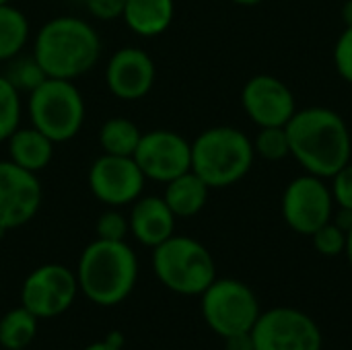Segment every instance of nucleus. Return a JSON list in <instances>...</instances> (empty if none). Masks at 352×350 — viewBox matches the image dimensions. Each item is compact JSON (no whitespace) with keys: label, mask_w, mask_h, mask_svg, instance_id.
I'll return each instance as SVG.
<instances>
[{"label":"nucleus","mask_w":352,"mask_h":350,"mask_svg":"<svg viewBox=\"0 0 352 350\" xmlns=\"http://www.w3.org/2000/svg\"><path fill=\"white\" fill-rule=\"evenodd\" d=\"M85 350H120L113 342H95L91 347H87Z\"/></svg>","instance_id":"473e14b6"},{"label":"nucleus","mask_w":352,"mask_h":350,"mask_svg":"<svg viewBox=\"0 0 352 350\" xmlns=\"http://www.w3.org/2000/svg\"><path fill=\"white\" fill-rule=\"evenodd\" d=\"M254 151L256 157H262L266 161H283L291 155L289 149V136L285 126H270L260 128L254 138Z\"/></svg>","instance_id":"393cba45"},{"label":"nucleus","mask_w":352,"mask_h":350,"mask_svg":"<svg viewBox=\"0 0 352 350\" xmlns=\"http://www.w3.org/2000/svg\"><path fill=\"white\" fill-rule=\"evenodd\" d=\"M138 278V260L126 241L95 239L78 260V289L97 305H116L124 301Z\"/></svg>","instance_id":"7ed1b4c3"},{"label":"nucleus","mask_w":352,"mask_h":350,"mask_svg":"<svg viewBox=\"0 0 352 350\" xmlns=\"http://www.w3.org/2000/svg\"><path fill=\"white\" fill-rule=\"evenodd\" d=\"M31 37V25L23 10L12 4L0 6V62L21 56Z\"/></svg>","instance_id":"412c9836"},{"label":"nucleus","mask_w":352,"mask_h":350,"mask_svg":"<svg viewBox=\"0 0 352 350\" xmlns=\"http://www.w3.org/2000/svg\"><path fill=\"white\" fill-rule=\"evenodd\" d=\"M4 76L10 80V85L19 91V93H31L33 89H37L47 74L43 72V68L39 66V62L31 56H16L8 62V70L4 72Z\"/></svg>","instance_id":"5701e85b"},{"label":"nucleus","mask_w":352,"mask_h":350,"mask_svg":"<svg viewBox=\"0 0 352 350\" xmlns=\"http://www.w3.org/2000/svg\"><path fill=\"white\" fill-rule=\"evenodd\" d=\"M227 350H254L250 334H241V336L227 338Z\"/></svg>","instance_id":"7c9ffc66"},{"label":"nucleus","mask_w":352,"mask_h":350,"mask_svg":"<svg viewBox=\"0 0 352 350\" xmlns=\"http://www.w3.org/2000/svg\"><path fill=\"white\" fill-rule=\"evenodd\" d=\"M328 184H330V190H332L334 204L338 208L352 210V161L346 163L338 173H334L328 179Z\"/></svg>","instance_id":"c85d7f7f"},{"label":"nucleus","mask_w":352,"mask_h":350,"mask_svg":"<svg viewBox=\"0 0 352 350\" xmlns=\"http://www.w3.org/2000/svg\"><path fill=\"white\" fill-rule=\"evenodd\" d=\"M210 188L192 169L165 184L163 200L177 219L196 217L208 202Z\"/></svg>","instance_id":"6ab92c4d"},{"label":"nucleus","mask_w":352,"mask_h":350,"mask_svg":"<svg viewBox=\"0 0 352 350\" xmlns=\"http://www.w3.org/2000/svg\"><path fill=\"white\" fill-rule=\"evenodd\" d=\"M134 161L146 179L167 184L192 169V142L173 130H148L140 136Z\"/></svg>","instance_id":"9d476101"},{"label":"nucleus","mask_w":352,"mask_h":350,"mask_svg":"<svg viewBox=\"0 0 352 350\" xmlns=\"http://www.w3.org/2000/svg\"><path fill=\"white\" fill-rule=\"evenodd\" d=\"M37 332V318L25 309H12L0 320V344L6 350L27 349Z\"/></svg>","instance_id":"4be33fe9"},{"label":"nucleus","mask_w":352,"mask_h":350,"mask_svg":"<svg viewBox=\"0 0 352 350\" xmlns=\"http://www.w3.org/2000/svg\"><path fill=\"white\" fill-rule=\"evenodd\" d=\"M254 350H322L324 336L311 316L297 307H272L260 314L250 332Z\"/></svg>","instance_id":"1a4fd4ad"},{"label":"nucleus","mask_w":352,"mask_h":350,"mask_svg":"<svg viewBox=\"0 0 352 350\" xmlns=\"http://www.w3.org/2000/svg\"><path fill=\"white\" fill-rule=\"evenodd\" d=\"M16 350H25V349H16Z\"/></svg>","instance_id":"4c0bfd02"},{"label":"nucleus","mask_w":352,"mask_h":350,"mask_svg":"<svg viewBox=\"0 0 352 350\" xmlns=\"http://www.w3.org/2000/svg\"><path fill=\"white\" fill-rule=\"evenodd\" d=\"M33 58L50 78L76 80L101 58L97 29L80 17L60 14L45 21L33 37Z\"/></svg>","instance_id":"f03ea898"},{"label":"nucleus","mask_w":352,"mask_h":350,"mask_svg":"<svg viewBox=\"0 0 352 350\" xmlns=\"http://www.w3.org/2000/svg\"><path fill=\"white\" fill-rule=\"evenodd\" d=\"M74 2H80V4H82V2H85V0H74Z\"/></svg>","instance_id":"e433bc0d"},{"label":"nucleus","mask_w":352,"mask_h":350,"mask_svg":"<svg viewBox=\"0 0 352 350\" xmlns=\"http://www.w3.org/2000/svg\"><path fill=\"white\" fill-rule=\"evenodd\" d=\"M140 136H142V132L132 120H128L124 116H116L101 124L97 140L105 155L134 157Z\"/></svg>","instance_id":"aec40b11"},{"label":"nucleus","mask_w":352,"mask_h":350,"mask_svg":"<svg viewBox=\"0 0 352 350\" xmlns=\"http://www.w3.org/2000/svg\"><path fill=\"white\" fill-rule=\"evenodd\" d=\"M87 182L91 194L101 204L120 208L142 196L146 177L134 157H116L103 153L91 163Z\"/></svg>","instance_id":"9b49d317"},{"label":"nucleus","mask_w":352,"mask_h":350,"mask_svg":"<svg viewBox=\"0 0 352 350\" xmlns=\"http://www.w3.org/2000/svg\"><path fill=\"white\" fill-rule=\"evenodd\" d=\"M21 93L10 85L4 74H0V142H6L10 134L21 126Z\"/></svg>","instance_id":"b1692460"},{"label":"nucleus","mask_w":352,"mask_h":350,"mask_svg":"<svg viewBox=\"0 0 352 350\" xmlns=\"http://www.w3.org/2000/svg\"><path fill=\"white\" fill-rule=\"evenodd\" d=\"M95 233H97V239L124 241L126 235L130 233L128 217H124L118 208H107L105 212L99 215V219L95 223Z\"/></svg>","instance_id":"bb28decb"},{"label":"nucleus","mask_w":352,"mask_h":350,"mask_svg":"<svg viewBox=\"0 0 352 350\" xmlns=\"http://www.w3.org/2000/svg\"><path fill=\"white\" fill-rule=\"evenodd\" d=\"M334 68L338 76L352 85V27H344L334 45Z\"/></svg>","instance_id":"cd10ccee"},{"label":"nucleus","mask_w":352,"mask_h":350,"mask_svg":"<svg viewBox=\"0 0 352 350\" xmlns=\"http://www.w3.org/2000/svg\"><path fill=\"white\" fill-rule=\"evenodd\" d=\"M311 243L320 256L338 258L346 250V231H342L334 221H330L311 235Z\"/></svg>","instance_id":"a878e982"},{"label":"nucleus","mask_w":352,"mask_h":350,"mask_svg":"<svg viewBox=\"0 0 352 350\" xmlns=\"http://www.w3.org/2000/svg\"><path fill=\"white\" fill-rule=\"evenodd\" d=\"M254 140L235 126H212L192 140V171L210 190L239 184L254 167Z\"/></svg>","instance_id":"20e7f679"},{"label":"nucleus","mask_w":352,"mask_h":350,"mask_svg":"<svg viewBox=\"0 0 352 350\" xmlns=\"http://www.w3.org/2000/svg\"><path fill=\"white\" fill-rule=\"evenodd\" d=\"M175 17L173 0H126L122 21L138 37L163 35Z\"/></svg>","instance_id":"f3484780"},{"label":"nucleus","mask_w":352,"mask_h":350,"mask_svg":"<svg viewBox=\"0 0 352 350\" xmlns=\"http://www.w3.org/2000/svg\"><path fill=\"white\" fill-rule=\"evenodd\" d=\"M153 270L169 291L188 297L202 295L217 278L212 254L186 235H171L153 248Z\"/></svg>","instance_id":"39448f33"},{"label":"nucleus","mask_w":352,"mask_h":350,"mask_svg":"<svg viewBox=\"0 0 352 350\" xmlns=\"http://www.w3.org/2000/svg\"><path fill=\"white\" fill-rule=\"evenodd\" d=\"M41 200L43 190L37 173L19 167L10 159H0V233L33 221Z\"/></svg>","instance_id":"ddd939ff"},{"label":"nucleus","mask_w":352,"mask_h":350,"mask_svg":"<svg viewBox=\"0 0 352 350\" xmlns=\"http://www.w3.org/2000/svg\"><path fill=\"white\" fill-rule=\"evenodd\" d=\"M200 297L204 322L225 340L250 334L262 314L256 293L235 278H214Z\"/></svg>","instance_id":"0eeeda50"},{"label":"nucleus","mask_w":352,"mask_h":350,"mask_svg":"<svg viewBox=\"0 0 352 350\" xmlns=\"http://www.w3.org/2000/svg\"><path fill=\"white\" fill-rule=\"evenodd\" d=\"M231 2H235V4H239V6H258V4L264 2V0H231Z\"/></svg>","instance_id":"f704fd0d"},{"label":"nucleus","mask_w":352,"mask_h":350,"mask_svg":"<svg viewBox=\"0 0 352 350\" xmlns=\"http://www.w3.org/2000/svg\"><path fill=\"white\" fill-rule=\"evenodd\" d=\"M27 113L33 128L60 144L78 136L85 124L87 105L74 80L47 76L29 93Z\"/></svg>","instance_id":"423d86ee"},{"label":"nucleus","mask_w":352,"mask_h":350,"mask_svg":"<svg viewBox=\"0 0 352 350\" xmlns=\"http://www.w3.org/2000/svg\"><path fill=\"white\" fill-rule=\"evenodd\" d=\"M344 256H346V260H349V264H351L352 268V227L349 229V233H346V250H344Z\"/></svg>","instance_id":"72a5a7b5"},{"label":"nucleus","mask_w":352,"mask_h":350,"mask_svg":"<svg viewBox=\"0 0 352 350\" xmlns=\"http://www.w3.org/2000/svg\"><path fill=\"white\" fill-rule=\"evenodd\" d=\"M76 291L78 281L72 270L62 264H43L25 278L21 301L35 318H56L72 305Z\"/></svg>","instance_id":"f8f14e48"},{"label":"nucleus","mask_w":352,"mask_h":350,"mask_svg":"<svg viewBox=\"0 0 352 350\" xmlns=\"http://www.w3.org/2000/svg\"><path fill=\"white\" fill-rule=\"evenodd\" d=\"M0 235H2V233H0Z\"/></svg>","instance_id":"58836bf2"},{"label":"nucleus","mask_w":352,"mask_h":350,"mask_svg":"<svg viewBox=\"0 0 352 350\" xmlns=\"http://www.w3.org/2000/svg\"><path fill=\"white\" fill-rule=\"evenodd\" d=\"M340 14H342L344 27H352V0H346V2L342 4V10H340Z\"/></svg>","instance_id":"2f4dec72"},{"label":"nucleus","mask_w":352,"mask_h":350,"mask_svg":"<svg viewBox=\"0 0 352 350\" xmlns=\"http://www.w3.org/2000/svg\"><path fill=\"white\" fill-rule=\"evenodd\" d=\"M2 4H10V0H0V6H2Z\"/></svg>","instance_id":"c9c22d12"},{"label":"nucleus","mask_w":352,"mask_h":350,"mask_svg":"<svg viewBox=\"0 0 352 350\" xmlns=\"http://www.w3.org/2000/svg\"><path fill=\"white\" fill-rule=\"evenodd\" d=\"M334 210L336 204L328 179L311 173L291 179L280 198V215L287 227L307 237L330 223Z\"/></svg>","instance_id":"6e6552de"},{"label":"nucleus","mask_w":352,"mask_h":350,"mask_svg":"<svg viewBox=\"0 0 352 350\" xmlns=\"http://www.w3.org/2000/svg\"><path fill=\"white\" fill-rule=\"evenodd\" d=\"M177 217L171 212L163 196H140L132 202L128 217L130 233L146 248H157L171 235H175Z\"/></svg>","instance_id":"dca6fc26"},{"label":"nucleus","mask_w":352,"mask_h":350,"mask_svg":"<svg viewBox=\"0 0 352 350\" xmlns=\"http://www.w3.org/2000/svg\"><path fill=\"white\" fill-rule=\"evenodd\" d=\"M6 144H8V159L31 173L43 171L54 159L56 142H52L45 134H41L33 126L29 128L19 126L10 134Z\"/></svg>","instance_id":"a211bd4d"},{"label":"nucleus","mask_w":352,"mask_h":350,"mask_svg":"<svg viewBox=\"0 0 352 350\" xmlns=\"http://www.w3.org/2000/svg\"><path fill=\"white\" fill-rule=\"evenodd\" d=\"M157 78L155 60L136 45H124L116 50L105 66V87L122 101H138L146 97Z\"/></svg>","instance_id":"2eb2a0df"},{"label":"nucleus","mask_w":352,"mask_h":350,"mask_svg":"<svg viewBox=\"0 0 352 350\" xmlns=\"http://www.w3.org/2000/svg\"><path fill=\"white\" fill-rule=\"evenodd\" d=\"M241 107L258 128L287 126L297 111V99L280 78L256 74L241 89Z\"/></svg>","instance_id":"4468645a"},{"label":"nucleus","mask_w":352,"mask_h":350,"mask_svg":"<svg viewBox=\"0 0 352 350\" xmlns=\"http://www.w3.org/2000/svg\"><path fill=\"white\" fill-rule=\"evenodd\" d=\"M291 157L305 173L330 179L352 161V136L344 118L322 105L297 109L285 126Z\"/></svg>","instance_id":"f257e3e1"},{"label":"nucleus","mask_w":352,"mask_h":350,"mask_svg":"<svg viewBox=\"0 0 352 350\" xmlns=\"http://www.w3.org/2000/svg\"><path fill=\"white\" fill-rule=\"evenodd\" d=\"M82 4L93 19L116 21V19H122L126 0H85Z\"/></svg>","instance_id":"c756f323"}]
</instances>
